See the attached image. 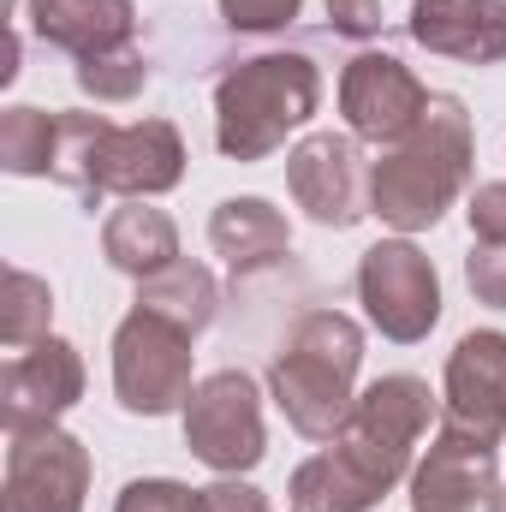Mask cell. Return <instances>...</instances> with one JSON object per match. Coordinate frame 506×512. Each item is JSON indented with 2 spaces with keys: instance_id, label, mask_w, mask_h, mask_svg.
<instances>
[{
  "instance_id": "cell-6",
  "label": "cell",
  "mask_w": 506,
  "mask_h": 512,
  "mask_svg": "<svg viewBox=\"0 0 506 512\" xmlns=\"http://www.w3.org/2000/svg\"><path fill=\"white\" fill-rule=\"evenodd\" d=\"M191 340L155 310H131L114 328V393L131 417H167L191 399Z\"/></svg>"
},
{
  "instance_id": "cell-29",
  "label": "cell",
  "mask_w": 506,
  "mask_h": 512,
  "mask_svg": "<svg viewBox=\"0 0 506 512\" xmlns=\"http://www.w3.org/2000/svg\"><path fill=\"white\" fill-rule=\"evenodd\" d=\"M203 501H209V512H268L262 489L239 483V477H221V483H209V489H203Z\"/></svg>"
},
{
  "instance_id": "cell-4",
  "label": "cell",
  "mask_w": 506,
  "mask_h": 512,
  "mask_svg": "<svg viewBox=\"0 0 506 512\" xmlns=\"http://www.w3.org/2000/svg\"><path fill=\"white\" fill-rule=\"evenodd\" d=\"M322 102V72L304 54H256L215 84V143L227 161H268Z\"/></svg>"
},
{
  "instance_id": "cell-22",
  "label": "cell",
  "mask_w": 506,
  "mask_h": 512,
  "mask_svg": "<svg viewBox=\"0 0 506 512\" xmlns=\"http://www.w3.org/2000/svg\"><path fill=\"white\" fill-rule=\"evenodd\" d=\"M48 316H54L48 280H36L30 268H12L6 292H0V340L6 346H36V340H48Z\"/></svg>"
},
{
  "instance_id": "cell-19",
  "label": "cell",
  "mask_w": 506,
  "mask_h": 512,
  "mask_svg": "<svg viewBox=\"0 0 506 512\" xmlns=\"http://www.w3.org/2000/svg\"><path fill=\"white\" fill-rule=\"evenodd\" d=\"M137 310H155L161 322H173L185 334H203L215 322V310H221V286H215V274L203 262H185L179 256L173 268L137 280Z\"/></svg>"
},
{
  "instance_id": "cell-15",
  "label": "cell",
  "mask_w": 506,
  "mask_h": 512,
  "mask_svg": "<svg viewBox=\"0 0 506 512\" xmlns=\"http://www.w3.org/2000/svg\"><path fill=\"white\" fill-rule=\"evenodd\" d=\"M411 36L465 66L506 60V0H411Z\"/></svg>"
},
{
  "instance_id": "cell-24",
  "label": "cell",
  "mask_w": 506,
  "mask_h": 512,
  "mask_svg": "<svg viewBox=\"0 0 506 512\" xmlns=\"http://www.w3.org/2000/svg\"><path fill=\"white\" fill-rule=\"evenodd\" d=\"M114 512H209V501H203V489H185L173 477H137L120 489Z\"/></svg>"
},
{
  "instance_id": "cell-16",
  "label": "cell",
  "mask_w": 506,
  "mask_h": 512,
  "mask_svg": "<svg viewBox=\"0 0 506 512\" xmlns=\"http://www.w3.org/2000/svg\"><path fill=\"white\" fill-rule=\"evenodd\" d=\"M24 18L42 42L78 54V60H96V54H114L131 48V0H24Z\"/></svg>"
},
{
  "instance_id": "cell-21",
  "label": "cell",
  "mask_w": 506,
  "mask_h": 512,
  "mask_svg": "<svg viewBox=\"0 0 506 512\" xmlns=\"http://www.w3.org/2000/svg\"><path fill=\"white\" fill-rule=\"evenodd\" d=\"M54 137H60V114L42 108H6L0 114V167L12 179H42L54 173Z\"/></svg>"
},
{
  "instance_id": "cell-12",
  "label": "cell",
  "mask_w": 506,
  "mask_h": 512,
  "mask_svg": "<svg viewBox=\"0 0 506 512\" xmlns=\"http://www.w3.org/2000/svg\"><path fill=\"white\" fill-rule=\"evenodd\" d=\"M501 489V453L495 441H477L453 423L429 441L423 465L411 471V512H477Z\"/></svg>"
},
{
  "instance_id": "cell-14",
  "label": "cell",
  "mask_w": 506,
  "mask_h": 512,
  "mask_svg": "<svg viewBox=\"0 0 506 512\" xmlns=\"http://www.w3.org/2000/svg\"><path fill=\"white\" fill-rule=\"evenodd\" d=\"M447 423L501 447V435H506V334L477 328V334H465L453 346V358H447Z\"/></svg>"
},
{
  "instance_id": "cell-20",
  "label": "cell",
  "mask_w": 506,
  "mask_h": 512,
  "mask_svg": "<svg viewBox=\"0 0 506 512\" xmlns=\"http://www.w3.org/2000/svg\"><path fill=\"white\" fill-rule=\"evenodd\" d=\"M292 512H370L381 501L376 489L328 447V453H316V459H304L298 471H292Z\"/></svg>"
},
{
  "instance_id": "cell-2",
  "label": "cell",
  "mask_w": 506,
  "mask_h": 512,
  "mask_svg": "<svg viewBox=\"0 0 506 512\" xmlns=\"http://www.w3.org/2000/svg\"><path fill=\"white\" fill-rule=\"evenodd\" d=\"M54 179L72 185L90 209L102 197H161L185 179V137L167 120L114 126L102 114H60Z\"/></svg>"
},
{
  "instance_id": "cell-25",
  "label": "cell",
  "mask_w": 506,
  "mask_h": 512,
  "mask_svg": "<svg viewBox=\"0 0 506 512\" xmlns=\"http://www.w3.org/2000/svg\"><path fill=\"white\" fill-rule=\"evenodd\" d=\"M465 280H471L477 304L506 310V245H483V239H477V251L465 256Z\"/></svg>"
},
{
  "instance_id": "cell-13",
  "label": "cell",
  "mask_w": 506,
  "mask_h": 512,
  "mask_svg": "<svg viewBox=\"0 0 506 512\" xmlns=\"http://www.w3.org/2000/svg\"><path fill=\"white\" fill-rule=\"evenodd\" d=\"M84 399V358L66 346V340H36L24 346L6 376H0V411H6V429H36V423H54L60 411H72Z\"/></svg>"
},
{
  "instance_id": "cell-27",
  "label": "cell",
  "mask_w": 506,
  "mask_h": 512,
  "mask_svg": "<svg viewBox=\"0 0 506 512\" xmlns=\"http://www.w3.org/2000/svg\"><path fill=\"white\" fill-rule=\"evenodd\" d=\"M465 215H471V233H477L483 245H506V179H489V185H477Z\"/></svg>"
},
{
  "instance_id": "cell-11",
  "label": "cell",
  "mask_w": 506,
  "mask_h": 512,
  "mask_svg": "<svg viewBox=\"0 0 506 512\" xmlns=\"http://www.w3.org/2000/svg\"><path fill=\"white\" fill-rule=\"evenodd\" d=\"M429 108V90L417 84V72L393 54H358L340 72V114L358 143H405Z\"/></svg>"
},
{
  "instance_id": "cell-18",
  "label": "cell",
  "mask_w": 506,
  "mask_h": 512,
  "mask_svg": "<svg viewBox=\"0 0 506 512\" xmlns=\"http://www.w3.org/2000/svg\"><path fill=\"white\" fill-rule=\"evenodd\" d=\"M102 251H108V262H114L120 274L149 280V274H161V268L179 262V227H173L161 209H149L143 197H131L126 209L108 215V227H102Z\"/></svg>"
},
{
  "instance_id": "cell-7",
  "label": "cell",
  "mask_w": 506,
  "mask_h": 512,
  "mask_svg": "<svg viewBox=\"0 0 506 512\" xmlns=\"http://www.w3.org/2000/svg\"><path fill=\"white\" fill-rule=\"evenodd\" d=\"M185 447L221 471V477H245L262 465L268 435H262V393L245 370H215L191 387L185 399Z\"/></svg>"
},
{
  "instance_id": "cell-9",
  "label": "cell",
  "mask_w": 506,
  "mask_h": 512,
  "mask_svg": "<svg viewBox=\"0 0 506 512\" xmlns=\"http://www.w3.org/2000/svg\"><path fill=\"white\" fill-rule=\"evenodd\" d=\"M90 453L60 423L6 429V512H84Z\"/></svg>"
},
{
  "instance_id": "cell-17",
  "label": "cell",
  "mask_w": 506,
  "mask_h": 512,
  "mask_svg": "<svg viewBox=\"0 0 506 512\" xmlns=\"http://www.w3.org/2000/svg\"><path fill=\"white\" fill-rule=\"evenodd\" d=\"M209 245H215V256H227L233 274H256L292 251V227L268 197H227L209 215Z\"/></svg>"
},
{
  "instance_id": "cell-23",
  "label": "cell",
  "mask_w": 506,
  "mask_h": 512,
  "mask_svg": "<svg viewBox=\"0 0 506 512\" xmlns=\"http://www.w3.org/2000/svg\"><path fill=\"white\" fill-rule=\"evenodd\" d=\"M143 84H149V60L137 48H114V54L78 60V90L96 96V102H131Z\"/></svg>"
},
{
  "instance_id": "cell-10",
  "label": "cell",
  "mask_w": 506,
  "mask_h": 512,
  "mask_svg": "<svg viewBox=\"0 0 506 512\" xmlns=\"http://www.w3.org/2000/svg\"><path fill=\"white\" fill-rule=\"evenodd\" d=\"M286 185L316 227H358L370 215V173H364L358 137L310 131L286 155Z\"/></svg>"
},
{
  "instance_id": "cell-30",
  "label": "cell",
  "mask_w": 506,
  "mask_h": 512,
  "mask_svg": "<svg viewBox=\"0 0 506 512\" xmlns=\"http://www.w3.org/2000/svg\"><path fill=\"white\" fill-rule=\"evenodd\" d=\"M489 512H506V483L495 489V501H489Z\"/></svg>"
},
{
  "instance_id": "cell-8",
  "label": "cell",
  "mask_w": 506,
  "mask_h": 512,
  "mask_svg": "<svg viewBox=\"0 0 506 512\" xmlns=\"http://www.w3.org/2000/svg\"><path fill=\"white\" fill-rule=\"evenodd\" d=\"M358 298H364L370 322L387 340H399V346L429 340V328L441 322L435 262L417 251L411 239H381V245L364 251V262H358Z\"/></svg>"
},
{
  "instance_id": "cell-26",
  "label": "cell",
  "mask_w": 506,
  "mask_h": 512,
  "mask_svg": "<svg viewBox=\"0 0 506 512\" xmlns=\"http://www.w3.org/2000/svg\"><path fill=\"white\" fill-rule=\"evenodd\" d=\"M304 0H221V18L233 30H286Z\"/></svg>"
},
{
  "instance_id": "cell-1",
  "label": "cell",
  "mask_w": 506,
  "mask_h": 512,
  "mask_svg": "<svg viewBox=\"0 0 506 512\" xmlns=\"http://www.w3.org/2000/svg\"><path fill=\"white\" fill-rule=\"evenodd\" d=\"M471 179V114L459 96H429L423 120L370 167V215L393 233L435 227Z\"/></svg>"
},
{
  "instance_id": "cell-28",
  "label": "cell",
  "mask_w": 506,
  "mask_h": 512,
  "mask_svg": "<svg viewBox=\"0 0 506 512\" xmlns=\"http://www.w3.org/2000/svg\"><path fill=\"white\" fill-rule=\"evenodd\" d=\"M328 24L340 36H376L381 30V0H328Z\"/></svg>"
},
{
  "instance_id": "cell-5",
  "label": "cell",
  "mask_w": 506,
  "mask_h": 512,
  "mask_svg": "<svg viewBox=\"0 0 506 512\" xmlns=\"http://www.w3.org/2000/svg\"><path fill=\"white\" fill-rule=\"evenodd\" d=\"M429 423H435V393H429V382H417V376H381V382H370L358 393L346 429L334 435V453L376 495H387L411 471V447L429 435Z\"/></svg>"
},
{
  "instance_id": "cell-3",
  "label": "cell",
  "mask_w": 506,
  "mask_h": 512,
  "mask_svg": "<svg viewBox=\"0 0 506 512\" xmlns=\"http://www.w3.org/2000/svg\"><path fill=\"white\" fill-rule=\"evenodd\" d=\"M358 370H364V328L340 310H310L268 364V393L298 435L334 441L358 405L352 393Z\"/></svg>"
}]
</instances>
